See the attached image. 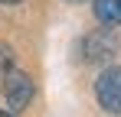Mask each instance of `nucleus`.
I'll return each instance as SVG.
<instances>
[{
    "label": "nucleus",
    "mask_w": 121,
    "mask_h": 117,
    "mask_svg": "<svg viewBox=\"0 0 121 117\" xmlns=\"http://www.w3.org/2000/svg\"><path fill=\"white\" fill-rule=\"evenodd\" d=\"M10 65H13V52H10L7 42H0V78L10 72Z\"/></svg>",
    "instance_id": "4"
},
{
    "label": "nucleus",
    "mask_w": 121,
    "mask_h": 117,
    "mask_svg": "<svg viewBox=\"0 0 121 117\" xmlns=\"http://www.w3.org/2000/svg\"><path fill=\"white\" fill-rule=\"evenodd\" d=\"M0 3H23V0H0Z\"/></svg>",
    "instance_id": "5"
},
{
    "label": "nucleus",
    "mask_w": 121,
    "mask_h": 117,
    "mask_svg": "<svg viewBox=\"0 0 121 117\" xmlns=\"http://www.w3.org/2000/svg\"><path fill=\"white\" fill-rule=\"evenodd\" d=\"M95 16L105 26H121V0H92Z\"/></svg>",
    "instance_id": "3"
},
{
    "label": "nucleus",
    "mask_w": 121,
    "mask_h": 117,
    "mask_svg": "<svg viewBox=\"0 0 121 117\" xmlns=\"http://www.w3.org/2000/svg\"><path fill=\"white\" fill-rule=\"evenodd\" d=\"M69 3H82V0H69Z\"/></svg>",
    "instance_id": "7"
},
{
    "label": "nucleus",
    "mask_w": 121,
    "mask_h": 117,
    "mask_svg": "<svg viewBox=\"0 0 121 117\" xmlns=\"http://www.w3.org/2000/svg\"><path fill=\"white\" fill-rule=\"evenodd\" d=\"M0 117H10V114H7V111H0Z\"/></svg>",
    "instance_id": "6"
},
{
    "label": "nucleus",
    "mask_w": 121,
    "mask_h": 117,
    "mask_svg": "<svg viewBox=\"0 0 121 117\" xmlns=\"http://www.w3.org/2000/svg\"><path fill=\"white\" fill-rule=\"evenodd\" d=\"M3 91H7V104L13 111H26V104L33 101V78L26 72H7L3 75Z\"/></svg>",
    "instance_id": "2"
},
{
    "label": "nucleus",
    "mask_w": 121,
    "mask_h": 117,
    "mask_svg": "<svg viewBox=\"0 0 121 117\" xmlns=\"http://www.w3.org/2000/svg\"><path fill=\"white\" fill-rule=\"evenodd\" d=\"M95 98H98V104L105 111L121 114V65L105 68V72L95 78Z\"/></svg>",
    "instance_id": "1"
}]
</instances>
